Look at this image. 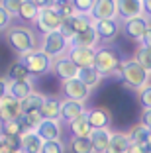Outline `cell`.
I'll list each match as a JSON object with an SVG mask.
<instances>
[{
    "instance_id": "46",
    "label": "cell",
    "mask_w": 151,
    "mask_h": 153,
    "mask_svg": "<svg viewBox=\"0 0 151 153\" xmlns=\"http://www.w3.org/2000/svg\"><path fill=\"white\" fill-rule=\"evenodd\" d=\"M147 153H151V149H147Z\"/></svg>"
},
{
    "instance_id": "22",
    "label": "cell",
    "mask_w": 151,
    "mask_h": 153,
    "mask_svg": "<svg viewBox=\"0 0 151 153\" xmlns=\"http://www.w3.org/2000/svg\"><path fill=\"white\" fill-rule=\"evenodd\" d=\"M128 147H129L128 134H124V131H112L106 153H128Z\"/></svg>"
},
{
    "instance_id": "23",
    "label": "cell",
    "mask_w": 151,
    "mask_h": 153,
    "mask_svg": "<svg viewBox=\"0 0 151 153\" xmlns=\"http://www.w3.org/2000/svg\"><path fill=\"white\" fill-rule=\"evenodd\" d=\"M45 98L47 96L33 90L26 100H22V114H30V112H41V106H43Z\"/></svg>"
},
{
    "instance_id": "27",
    "label": "cell",
    "mask_w": 151,
    "mask_h": 153,
    "mask_svg": "<svg viewBox=\"0 0 151 153\" xmlns=\"http://www.w3.org/2000/svg\"><path fill=\"white\" fill-rule=\"evenodd\" d=\"M37 12H39V2H31V0H22L20 4V18L24 22H36Z\"/></svg>"
},
{
    "instance_id": "19",
    "label": "cell",
    "mask_w": 151,
    "mask_h": 153,
    "mask_svg": "<svg viewBox=\"0 0 151 153\" xmlns=\"http://www.w3.org/2000/svg\"><path fill=\"white\" fill-rule=\"evenodd\" d=\"M33 92V85H31V79H26V81H12L8 82V96L14 100H26L28 96Z\"/></svg>"
},
{
    "instance_id": "25",
    "label": "cell",
    "mask_w": 151,
    "mask_h": 153,
    "mask_svg": "<svg viewBox=\"0 0 151 153\" xmlns=\"http://www.w3.org/2000/svg\"><path fill=\"white\" fill-rule=\"evenodd\" d=\"M59 112H61V100L55 96H47L41 106V116L43 120H57L59 122Z\"/></svg>"
},
{
    "instance_id": "36",
    "label": "cell",
    "mask_w": 151,
    "mask_h": 153,
    "mask_svg": "<svg viewBox=\"0 0 151 153\" xmlns=\"http://www.w3.org/2000/svg\"><path fill=\"white\" fill-rule=\"evenodd\" d=\"M138 100L143 110H151V85H147L143 90L138 92Z\"/></svg>"
},
{
    "instance_id": "7",
    "label": "cell",
    "mask_w": 151,
    "mask_h": 153,
    "mask_svg": "<svg viewBox=\"0 0 151 153\" xmlns=\"http://www.w3.org/2000/svg\"><path fill=\"white\" fill-rule=\"evenodd\" d=\"M61 88H63V94L67 96V100H75V102H80V104H85L86 100L90 98V92H92V90H90L85 82H80L79 79L65 81Z\"/></svg>"
},
{
    "instance_id": "38",
    "label": "cell",
    "mask_w": 151,
    "mask_h": 153,
    "mask_svg": "<svg viewBox=\"0 0 151 153\" xmlns=\"http://www.w3.org/2000/svg\"><path fill=\"white\" fill-rule=\"evenodd\" d=\"M10 26H12V16L6 12L2 2H0V32H6Z\"/></svg>"
},
{
    "instance_id": "12",
    "label": "cell",
    "mask_w": 151,
    "mask_h": 153,
    "mask_svg": "<svg viewBox=\"0 0 151 153\" xmlns=\"http://www.w3.org/2000/svg\"><path fill=\"white\" fill-rule=\"evenodd\" d=\"M36 134L41 137V141H57L63 135V126L57 120H41V124L36 128Z\"/></svg>"
},
{
    "instance_id": "45",
    "label": "cell",
    "mask_w": 151,
    "mask_h": 153,
    "mask_svg": "<svg viewBox=\"0 0 151 153\" xmlns=\"http://www.w3.org/2000/svg\"><path fill=\"white\" fill-rule=\"evenodd\" d=\"M0 130H2V122H0Z\"/></svg>"
},
{
    "instance_id": "35",
    "label": "cell",
    "mask_w": 151,
    "mask_h": 153,
    "mask_svg": "<svg viewBox=\"0 0 151 153\" xmlns=\"http://www.w3.org/2000/svg\"><path fill=\"white\" fill-rule=\"evenodd\" d=\"M41 153H65V143L61 140L57 141H43Z\"/></svg>"
},
{
    "instance_id": "13",
    "label": "cell",
    "mask_w": 151,
    "mask_h": 153,
    "mask_svg": "<svg viewBox=\"0 0 151 153\" xmlns=\"http://www.w3.org/2000/svg\"><path fill=\"white\" fill-rule=\"evenodd\" d=\"M118 18L120 20H132L143 14V0H118L116 2Z\"/></svg>"
},
{
    "instance_id": "33",
    "label": "cell",
    "mask_w": 151,
    "mask_h": 153,
    "mask_svg": "<svg viewBox=\"0 0 151 153\" xmlns=\"http://www.w3.org/2000/svg\"><path fill=\"white\" fill-rule=\"evenodd\" d=\"M0 134L12 135V137H20V135H22V130H20L18 120H12V122H6V124H2V130H0Z\"/></svg>"
},
{
    "instance_id": "42",
    "label": "cell",
    "mask_w": 151,
    "mask_h": 153,
    "mask_svg": "<svg viewBox=\"0 0 151 153\" xmlns=\"http://www.w3.org/2000/svg\"><path fill=\"white\" fill-rule=\"evenodd\" d=\"M8 94V81L6 76H0V98H4Z\"/></svg>"
},
{
    "instance_id": "32",
    "label": "cell",
    "mask_w": 151,
    "mask_h": 153,
    "mask_svg": "<svg viewBox=\"0 0 151 153\" xmlns=\"http://www.w3.org/2000/svg\"><path fill=\"white\" fill-rule=\"evenodd\" d=\"M55 8H57L59 16H61L63 20L67 18H73L75 16V6H73V2H55Z\"/></svg>"
},
{
    "instance_id": "29",
    "label": "cell",
    "mask_w": 151,
    "mask_h": 153,
    "mask_svg": "<svg viewBox=\"0 0 151 153\" xmlns=\"http://www.w3.org/2000/svg\"><path fill=\"white\" fill-rule=\"evenodd\" d=\"M133 61H135V63H138L139 67H141L143 71L151 76V49H147V47L139 45L138 51H135V55H133Z\"/></svg>"
},
{
    "instance_id": "37",
    "label": "cell",
    "mask_w": 151,
    "mask_h": 153,
    "mask_svg": "<svg viewBox=\"0 0 151 153\" xmlns=\"http://www.w3.org/2000/svg\"><path fill=\"white\" fill-rule=\"evenodd\" d=\"M20 4H22V0H4V2H2L4 10L12 16V18H16V16L20 14Z\"/></svg>"
},
{
    "instance_id": "4",
    "label": "cell",
    "mask_w": 151,
    "mask_h": 153,
    "mask_svg": "<svg viewBox=\"0 0 151 153\" xmlns=\"http://www.w3.org/2000/svg\"><path fill=\"white\" fill-rule=\"evenodd\" d=\"M18 61L28 69L31 79H33V76H41V75L51 71V59L39 49H33V51H30V53L22 55Z\"/></svg>"
},
{
    "instance_id": "11",
    "label": "cell",
    "mask_w": 151,
    "mask_h": 153,
    "mask_svg": "<svg viewBox=\"0 0 151 153\" xmlns=\"http://www.w3.org/2000/svg\"><path fill=\"white\" fill-rule=\"evenodd\" d=\"M85 114H86V120H89L92 130H104V128H110V124H112V114L104 106L89 108Z\"/></svg>"
},
{
    "instance_id": "16",
    "label": "cell",
    "mask_w": 151,
    "mask_h": 153,
    "mask_svg": "<svg viewBox=\"0 0 151 153\" xmlns=\"http://www.w3.org/2000/svg\"><path fill=\"white\" fill-rule=\"evenodd\" d=\"M86 112L85 104L75 102V100H61V112H59V122L61 124H71L73 120H77L79 116Z\"/></svg>"
},
{
    "instance_id": "15",
    "label": "cell",
    "mask_w": 151,
    "mask_h": 153,
    "mask_svg": "<svg viewBox=\"0 0 151 153\" xmlns=\"http://www.w3.org/2000/svg\"><path fill=\"white\" fill-rule=\"evenodd\" d=\"M67 57L79 69H89L94 67V57H96V49H80V47H69Z\"/></svg>"
},
{
    "instance_id": "24",
    "label": "cell",
    "mask_w": 151,
    "mask_h": 153,
    "mask_svg": "<svg viewBox=\"0 0 151 153\" xmlns=\"http://www.w3.org/2000/svg\"><path fill=\"white\" fill-rule=\"evenodd\" d=\"M69 130H71L73 137H90V134H92V128H90L89 120H86V114L79 116L77 120H73L69 124Z\"/></svg>"
},
{
    "instance_id": "26",
    "label": "cell",
    "mask_w": 151,
    "mask_h": 153,
    "mask_svg": "<svg viewBox=\"0 0 151 153\" xmlns=\"http://www.w3.org/2000/svg\"><path fill=\"white\" fill-rule=\"evenodd\" d=\"M77 79H79L80 82H85L86 86H89L90 90L96 88L98 85H100V81H102V76L98 75V71L94 67H89V69H79V75H77Z\"/></svg>"
},
{
    "instance_id": "28",
    "label": "cell",
    "mask_w": 151,
    "mask_h": 153,
    "mask_svg": "<svg viewBox=\"0 0 151 153\" xmlns=\"http://www.w3.org/2000/svg\"><path fill=\"white\" fill-rule=\"evenodd\" d=\"M147 134H149V130H147V128L143 126L141 122H138V124H135V126H132V128H129V130H128V137H129V143L145 145Z\"/></svg>"
},
{
    "instance_id": "6",
    "label": "cell",
    "mask_w": 151,
    "mask_h": 153,
    "mask_svg": "<svg viewBox=\"0 0 151 153\" xmlns=\"http://www.w3.org/2000/svg\"><path fill=\"white\" fill-rule=\"evenodd\" d=\"M39 51H43V53L53 61V59H59V57H63V55H67V51H69V41L59 32H51V33L41 37Z\"/></svg>"
},
{
    "instance_id": "10",
    "label": "cell",
    "mask_w": 151,
    "mask_h": 153,
    "mask_svg": "<svg viewBox=\"0 0 151 153\" xmlns=\"http://www.w3.org/2000/svg\"><path fill=\"white\" fill-rule=\"evenodd\" d=\"M149 20L145 18V16H138V18H132V20H126V22H122V30H124L126 37H129V39L133 41H141L143 33L147 32V27H149Z\"/></svg>"
},
{
    "instance_id": "17",
    "label": "cell",
    "mask_w": 151,
    "mask_h": 153,
    "mask_svg": "<svg viewBox=\"0 0 151 153\" xmlns=\"http://www.w3.org/2000/svg\"><path fill=\"white\" fill-rule=\"evenodd\" d=\"M90 18H92L94 22H100V20H112V18H118L116 2H114V0H96V2H94L92 12H90Z\"/></svg>"
},
{
    "instance_id": "43",
    "label": "cell",
    "mask_w": 151,
    "mask_h": 153,
    "mask_svg": "<svg viewBox=\"0 0 151 153\" xmlns=\"http://www.w3.org/2000/svg\"><path fill=\"white\" fill-rule=\"evenodd\" d=\"M143 16L147 20L151 18V0H143Z\"/></svg>"
},
{
    "instance_id": "30",
    "label": "cell",
    "mask_w": 151,
    "mask_h": 153,
    "mask_svg": "<svg viewBox=\"0 0 151 153\" xmlns=\"http://www.w3.org/2000/svg\"><path fill=\"white\" fill-rule=\"evenodd\" d=\"M69 151L71 153H94L92 143L89 137H73L69 140Z\"/></svg>"
},
{
    "instance_id": "5",
    "label": "cell",
    "mask_w": 151,
    "mask_h": 153,
    "mask_svg": "<svg viewBox=\"0 0 151 153\" xmlns=\"http://www.w3.org/2000/svg\"><path fill=\"white\" fill-rule=\"evenodd\" d=\"M94 69L98 71L100 76H112L120 69V57L114 49L110 47H100L96 49V57H94Z\"/></svg>"
},
{
    "instance_id": "9",
    "label": "cell",
    "mask_w": 151,
    "mask_h": 153,
    "mask_svg": "<svg viewBox=\"0 0 151 153\" xmlns=\"http://www.w3.org/2000/svg\"><path fill=\"white\" fill-rule=\"evenodd\" d=\"M100 41H114L116 37L122 33V20L120 18H112V20H100L94 24Z\"/></svg>"
},
{
    "instance_id": "40",
    "label": "cell",
    "mask_w": 151,
    "mask_h": 153,
    "mask_svg": "<svg viewBox=\"0 0 151 153\" xmlns=\"http://www.w3.org/2000/svg\"><path fill=\"white\" fill-rule=\"evenodd\" d=\"M141 45H143V47H147V49H151V26L147 27V32L143 33V37H141Z\"/></svg>"
},
{
    "instance_id": "1",
    "label": "cell",
    "mask_w": 151,
    "mask_h": 153,
    "mask_svg": "<svg viewBox=\"0 0 151 153\" xmlns=\"http://www.w3.org/2000/svg\"><path fill=\"white\" fill-rule=\"evenodd\" d=\"M4 39L12 51L22 57V55L30 53V51L37 49V37L36 32L28 26H10L4 32Z\"/></svg>"
},
{
    "instance_id": "21",
    "label": "cell",
    "mask_w": 151,
    "mask_h": 153,
    "mask_svg": "<svg viewBox=\"0 0 151 153\" xmlns=\"http://www.w3.org/2000/svg\"><path fill=\"white\" fill-rule=\"evenodd\" d=\"M110 137H112V130L110 128H104V130H92L90 134V143H92L94 153H106L108 143H110Z\"/></svg>"
},
{
    "instance_id": "20",
    "label": "cell",
    "mask_w": 151,
    "mask_h": 153,
    "mask_svg": "<svg viewBox=\"0 0 151 153\" xmlns=\"http://www.w3.org/2000/svg\"><path fill=\"white\" fill-rule=\"evenodd\" d=\"M41 147H43V141L36 134V130L20 135V151L22 153H41Z\"/></svg>"
},
{
    "instance_id": "39",
    "label": "cell",
    "mask_w": 151,
    "mask_h": 153,
    "mask_svg": "<svg viewBox=\"0 0 151 153\" xmlns=\"http://www.w3.org/2000/svg\"><path fill=\"white\" fill-rule=\"evenodd\" d=\"M141 124L147 130H151V110H143L141 112Z\"/></svg>"
},
{
    "instance_id": "3",
    "label": "cell",
    "mask_w": 151,
    "mask_h": 153,
    "mask_svg": "<svg viewBox=\"0 0 151 153\" xmlns=\"http://www.w3.org/2000/svg\"><path fill=\"white\" fill-rule=\"evenodd\" d=\"M63 18L59 16L57 8H55V2H39V12H37L36 18V30L41 36H47L51 32H59L61 27Z\"/></svg>"
},
{
    "instance_id": "8",
    "label": "cell",
    "mask_w": 151,
    "mask_h": 153,
    "mask_svg": "<svg viewBox=\"0 0 151 153\" xmlns=\"http://www.w3.org/2000/svg\"><path fill=\"white\" fill-rule=\"evenodd\" d=\"M51 71H53V75L57 76L61 82L71 81V79H77V75H79V67H77L67 55H63V57L51 61Z\"/></svg>"
},
{
    "instance_id": "2",
    "label": "cell",
    "mask_w": 151,
    "mask_h": 153,
    "mask_svg": "<svg viewBox=\"0 0 151 153\" xmlns=\"http://www.w3.org/2000/svg\"><path fill=\"white\" fill-rule=\"evenodd\" d=\"M118 75L122 76L124 85L128 86V88L135 90V92L143 90L147 85H149V75H147L133 59H124V61H120Z\"/></svg>"
},
{
    "instance_id": "34",
    "label": "cell",
    "mask_w": 151,
    "mask_h": 153,
    "mask_svg": "<svg viewBox=\"0 0 151 153\" xmlns=\"http://www.w3.org/2000/svg\"><path fill=\"white\" fill-rule=\"evenodd\" d=\"M94 2H96V0H77V2H73V6H75L77 14H86V16H90V12H92V8H94Z\"/></svg>"
},
{
    "instance_id": "41",
    "label": "cell",
    "mask_w": 151,
    "mask_h": 153,
    "mask_svg": "<svg viewBox=\"0 0 151 153\" xmlns=\"http://www.w3.org/2000/svg\"><path fill=\"white\" fill-rule=\"evenodd\" d=\"M128 153H147V147L145 145H138V143H129Z\"/></svg>"
},
{
    "instance_id": "31",
    "label": "cell",
    "mask_w": 151,
    "mask_h": 153,
    "mask_svg": "<svg viewBox=\"0 0 151 153\" xmlns=\"http://www.w3.org/2000/svg\"><path fill=\"white\" fill-rule=\"evenodd\" d=\"M26 79H31L30 73H28V69L24 67L20 61L12 63V67H10L8 73H6V81L12 82V81H26Z\"/></svg>"
},
{
    "instance_id": "44",
    "label": "cell",
    "mask_w": 151,
    "mask_h": 153,
    "mask_svg": "<svg viewBox=\"0 0 151 153\" xmlns=\"http://www.w3.org/2000/svg\"><path fill=\"white\" fill-rule=\"evenodd\" d=\"M145 147H147V149H151V130H149V134H147V140H145Z\"/></svg>"
},
{
    "instance_id": "14",
    "label": "cell",
    "mask_w": 151,
    "mask_h": 153,
    "mask_svg": "<svg viewBox=\"0 0 151 153\" xmlns=\"http://www.w3.org/2000/svg\"><path fill=\"white\" fill-rule=\"evenodd\" d=\"M22 116V102L10 98L8 94L4 98H0V122L6 124V122L18 120Z\"/></svg>"
},
{
    "instance_id": "18",
    "label": "cell",
    "mask_w": 151,
    "mask_h": 153,
    "mask_svg": "<svg viewBox=\"0 0 151 153\" xmlns=\"http://www.w3.org/2000/svg\"><path fill=\"white\" fill-rule=\"evenodd\" d=\"M98 41H100V37H98L96 30L92 27H89V30H85V32L77 33L75 37H73L71 41H69V47H80V49H96Z\"/></svg>"
}]
</instances>
